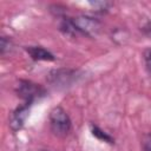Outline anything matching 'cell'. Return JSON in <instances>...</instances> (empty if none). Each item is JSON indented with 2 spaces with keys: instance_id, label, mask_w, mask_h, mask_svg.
Here are the masks:
<instances>
[{
  "instance_id": "obj_1",
  "label": "cell",
  "mask_w": 151,
  "mask_h": 151,
  "mask_svg": "<svg viewBox=\"0 0 151 151\" xmlns=\"http://www.w3.org/2000/svg\"><path fill=\"white\" fill-rule=\"evenodd\" d=\"M60 28L67 34L80 33L87 37H94L99 33L101 22L90 15H77L74 18H64Z\"/></svg>"
},
{
  "instance_id": "obj_2",
  "label": "cell",
  "mask_w": 151,
  "mask_h": 151,
  "mask_svg": "<svg viewBox=\"0 0 151 151\" xmlns=\"http://www.w3.org/2000/svg\"><path fill=\"white\" fill-rule=\"evenodd\" d=\"M48 119H50L51 130L54 134H57L59 137H64L70 132L71 119L63 107H60V106L53 107L50 112Z\"/></svg>"
},
{
  "instance_id": "obj_3",
  "label": "cell",
  "mask_w": 151,
  "mask_h": 151,
  "mask_svg": "<svg viewBox=\"0 0 151 151\" xmlns=\"http://www.w3.org/2000/svg\"><path fill=\"white\" fill-rule=\"evenodd\" d=\"M15 92L21 99L25 100V103H29V104H33L37 99L45 96V90L42 86L25 79L19 80L15 87Z\"/></svg>"
},
{
  "instance_id": "obj_4",
  "label": "cell",
  "mask_w": 151,
  "mask_h": 151,
  "mask_svg": "<svg viewBox=\"0 0 151 151\" xmlns=\"http://www.w3.org/2000/svg\"><path fill=\"white\" fill-rule=\"evenodd\" d=\"M79 78L78 71L71 68H59L53 70L47 76V80L51 85L55 87H67L71 86Z\"/></svg>"
},
{
  "instance_id": "obj_5",
  "label": "cell",
  "mask_w": 151,
  "mask_h": 151,
  "mask_svg": "<svg viewBox=\"0 0 151 151\" xmlns=\"http://www.w3.org/2000/svg\"><path fill=\"white\" fill-rule=\"evenodd\" d=\"M31 106H32V104L25 103L24 105L17 107L12 112V114L9 117V127L13 131H18L24 126V124L28 117V112H29Z\"/></svg>"
},
{
  "instance_id": "obj_6",
  "label": "cell",
  "mask_w": 151,
  "mask_h": 151,
  "mask_svg": "<svg viewBox=\"0 0 151 151\" xmlns=\"http://www.w3.org/2000/svg\"><path fill=\"white\" fill-rule=\"evenodd\" d=\"M26 52L31 55L33 60H44V61L54 60V55L41 46H27Z\"/></svg>"
},
{
  "instance_id": "obj_7",
  "label": "cell",
  "mask_w": 151,
  "mask_h": 151,
  "mask_svg": "<svg viewBox=\"0 0 151 151\" xmlns=\"http://www.w3.org/2000/svg\"><path fill=\"white\" fill-rule=\"evenodd\" d=\"M90 129H91V132H92V134L96 137V138H98V139H100V140H103V142H106V143H110V144H112V143H114V139L109 134V133H106L105 131H103L100 127H98L97 125H94V124H91V126H90Z\"/></svg>"
},
{
  "instance_id": "obj_8",
  "label": "cell",
  "mask_w": 151,
  "mask_h": 151,
  "mask_svg": "<svg viewBox=\"0 0 151 151\" xmlns=\"http://www.w3.org/2000/svg\"><path fill=\"white\" fill-rule=\"evenodd\" d=\"M88 5H90V7L92 8L93 12L104 13V12L109 11V8L111 7L112 2H109V1H90Z\"/></svg>"
},
{
  "instance_id": "obj_9",
  "label": "cell",
  "mask_w": 151,
  "mask_h": 151,
  "mask_svg": "<svg viewBox=\"0 0 151 151\" xmlns=\"http://www.w3.org/2000/svg\"><path fill=\"white\" fill-rule=\"evenodd\" d=\"M112 40L117 44H124L127 40V33L123 28H117L112 32Z\"/></svg>"
},
{
  "instance_id": "obj_10",
  "label": "cell",
  "mask_w": 151,
  "mask_h": 151,
  "mask_svg": "<svg viewBox=\"0 0 151 151\" xmlns=\"http://www.w3.org/2000/svg\"><path fill=\"white\" fill-rule=\"evenodd\" d=\"M13 48V41L7 38V37H1V42H0V53L5 55L6 53L11 52Z\"/></svg>"
},
{
  "instance_id": "obj_11",
  "label": "cell",
  "mask_w": 151,
  "mask_h": 151,
  "mask_svg": "<svg viewBox=\"0 0 151 151\" xmlns=\"http://www.w3.org/2000/svg\"><path fill=\"white\" fill-rule=\"evenodd\" d=\"M143 151H151V133H145L142 137Z\"/></svg>"
},
{
  "instance_id": "obj_12",
  "label": "cell",
  "mask_w": 151,
  "mask_h": 151,
  "mask_svg": "<svg viewBox=\"0 0 151 151\" xmlns=\"http://www.w3.org/2000/svg\"><path fill=\"white\" fill-rule=\"evenodd\" d=\"M144 61H145L146 70H147L149 74L151 76V47L150 48H146L144 51Z\"/></svg>"
},
{
  "instance_id": "obj_13",
  "label": "cell",
  "mask_w": 151,
  "mask_h": 151,
  "mask_svg": "<svg viewBox=\"0 0 151 151\" xmlns=\"http://www.w3.org/2000/svg\"><path fill=\"white\" fill-rule=\"evenodd\" d=\"M142 31H143L146 35L151 37V19H149V20L144 24V26L142 27Z\"/></svg>"
},
{
  "instance_id": "obj_14",
  "label": "cell",
  "mask_w": 151,
  "mask_h": 151,
  "mask_svg": "<svg viewBox=\"0 0 151 151\" xmlns=\"http://www.w3.org/2000/svg\"><path fill=\"white\" fill-rule=\"evenodd\" d=\"M41 151H48V150H41Z\"/></svg>"
}]
</instances>
